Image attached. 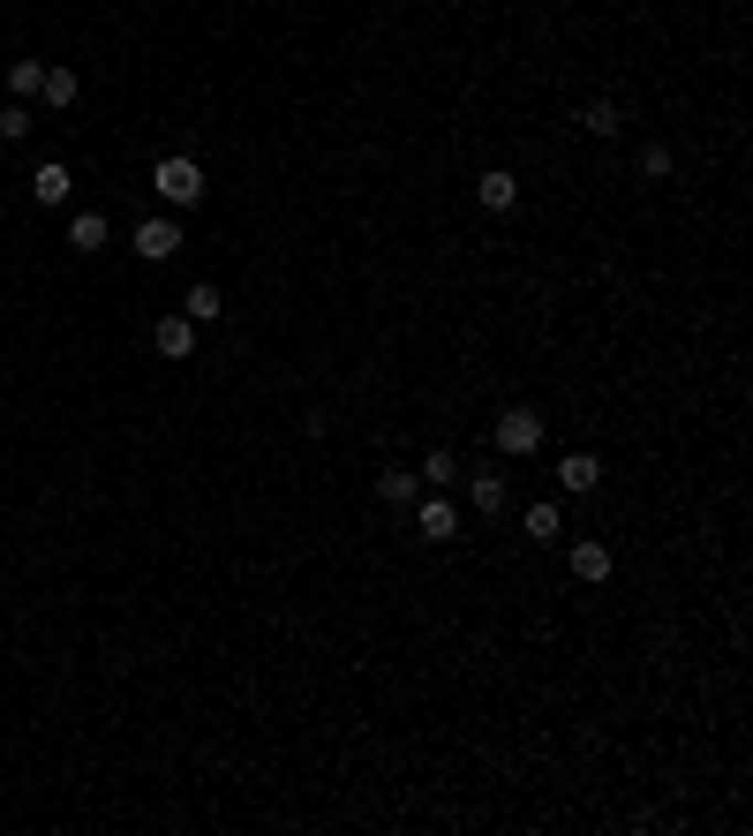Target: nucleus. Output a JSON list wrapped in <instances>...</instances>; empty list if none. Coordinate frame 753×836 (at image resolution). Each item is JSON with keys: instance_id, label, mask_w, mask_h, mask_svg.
<instances>
[{"instance_id": "obj_1", "label": "nucleus", "mask_w": 753, "mask_h": 836, "mask_svg": "<svg viewBox=\"0 0 753 836\" xmlns=\"http://www.w3.org/2000/svg\"><path fill=\"white\" fill-rule=\"evenodd\" d=\"M490 437H498V453H505V461H528V453L543 445V415H535V408H505Z\"/></svg>"}, {"instance_id": "obj_2", "label": "nucleus", "mask_w": 753, "mask_h": 836, "mask_svg": "<svg viewBox=\"0 0 753 836\" xmlns=\"http://www.w3.org/2000/svg\"><path fill=\"white\" fill-rule=\"evenodd\" d=\"M151 189H159L167 204H197V197H204V167L173 151V159H159V167H151Z\"/></svg>"}, {"instance_id": "obj_3", "label": "nucleus", "mask_w": 753, "mask_h": 836, "mask_svg": "<svg viewBox=\"0 0 753 836\" xmlns=\"http://www.w3.org/2000/svg\"><path fill=\"white\" fill-rule=\"evenodd\" d=\"M415 536L422 543H453V536H460V505L453 498H415Z\"/></svg>"}, {"instance_id": "obj_4", "label": "nucleus", "mask_w": 753, "mask_h": 836, "mask_svg": "<svg viewBox=\"0 0 753 836\" xmlns=\"http://www.w3.org/2000/svg\"><path fill=\"white\" fill-rule=\"evenodd\" d=\"M181 242H189V234H181L173 219H144V226H136V256H144V264H167V256H181Z\"/></svg>"}, {"instance_id": "obj_5", "label": "nucleus", "mask_w": 753, "mask_h": 836, "mask_svg": "<svg viewBox=\"0 0 753 836\" xmlns=\"http://www.w3.org/2000/svg\"><path fill=\"white\" fill-rule=\"evenodd\" d=\"M31 197H39L45 211H61V204H68V197H76V173L61 167V159H45V167L31 173Z\"/></svg>"}, {"instance_id": "obj_6", "label": "nucleus", "mask_w": 753, "mask_h": 836, "mask_svg": "<svg viewBox=\"0 0 753 836\" xmlns=\"http://www.w3.org/2000/svg\"><path fill=\"white\" fill-rule=\"evenodd\" d=\"M151 347H159L167 362H189V354H197V325H189V317H159V325H151Z\"/></svg>"}, {"instance_id": "obj_7", "label": "nucleus", "mask_w": 753, "mask_h": 836, "mask_svg": "<svg viewBox=\"0 0 753 836\" xmlns=\"http://www.w3.org/2000/svg\"><path fill=\"white\" fill-rule=\"evenodd\" d=\"M475 197H482V211H512L520 204V173H505V167L475 173Z\"/></svg>"}, {"instance_id": "obj_8", "label": "nucleus", "mask_w": 753, "mask_h": 836, "mask_svg": "<svg viewBox=\"0 0 753 836\" xmlns=\"http://www.w3.org/2000/svg\"><path fill=\"white\" fill-rule=\"evenodd\" d=\"M181 317H189V325H219V317H226V294L211 287V279H197V287L181 294Z\"/></svg>"}, {"instance_id": "obj_9", "label": "nucleus", "mask_w": 753, "mask_h": 836, "mask_svg": "<svg viewBox=\"0 0 753 836\" xmlns=\"http://www.w3.org/2000/svg\"><path fill=\"white\" fill-rule=\"evenodd\" d=\"M467 498H475V512H482V520H490V512H505V475H498V467H475V475H467Z\"/></svg>"}, {"instance_id": "obj_10", "label": "nucleus", "mask_w": 753, "mask_h": 836, "mask_svg": "<svg viewBox=\"0 0 753 836\" xmlns=\"http://www.w3.org/2000/svg\"><path fill=\"white\" fill-rule=\"evenodd\" d=\"M558 483H565V490H595V483H603V461H595V453H565V461H558Z\"/></svg>"}, {"instance_id": "obj_11", "label": "nucleus", "mask_w": 753, "mask_h": 836, "mask_svg": "<svg viewBox=\"0 0 753 836\" xmlns=\"http://www.w3.org/2000/svg\"><path fill=\"white\" fill-rule=\"evenodd\" d=\"M565 565H573V581H587V588L611 581V550H603V543H573V558H565Z\"/></svg>"}, {"instance_id": "obj_12", "label": "nucleus", "mask_w": 753, "mask_h": 836, "mask_svg": "<svg viewBox=\"0 0 753 836\" xmlns=\"http://www.w3.org/2000/svg\"><path fill=\"white\" fill-rule=\"evenodd\" d=\"M376 498H384V505H415V498H422V475H407V467H384V475H376Z\"/></svg>"}, {"instance_id": "obj_13", "label": "nucleus", "mask_w": 753, "mask_h": 836, "mask_svg": "<svg viewBox=\"0 0 753 836\" xmlns=\"http://www.w3.org/2000/svg\"><path fill=\"white\" fill-rule=\"evenodd\" d=\"M76 91H84V76H76V68H53V61H45V84H39L45 106H76Z\"/></svg>"}, {"instance_id": "obj_14", "label": "nucleus", "mask_w": 753, "mask_h": 836, "mask_svg": "<svg viewBox=\"0 0 753 836\" xmlns=\"http://www.w3.org/2000/svg\"><path fill=\"white\" fill-rule=\"evenodd\" d=\"M68 250H106V219H98V211H76V219H68Z\"/></svg>"}, {"instance_id": "obj_15", "label": "nucleus", "mask_w": 753, "mask_h": 836, "mask_svg": "<svg viewBox=\"0 0 753 836\" xmlns=\"http://www.w3.org/2000/svg\"><path fill=\"white\" fill-rule=\"evenodd\" d=\"M581 128H587V136H618L626 121H618V106H611V98H587V106H581Z\"/></svg>"}, {"instance_id": "obj_16", "label": "nucleus", "mask_w": 753, "mask_h": 836, "mask_svg": "<svg viewBox=\"0 0 753 836\" xmlns=\"http://www.w3.org/2000/svg\"><path fill=\"white\" fill-rule=\"evenodd\" d=\"M39 84H45V61H15V68H8V91H15V98H39Z\"/></svg>"}, {"instance_id": "obj_17", "label": "nucleus", "mask_w": 753, "mask_h": 836, "mask_svg": "<svg viewBox=\"0 0 753 836\" xmlns=\"http://www.w3.org/2000/svg\"><path fill=\"white\" fill-rule=\"evenodd\" d=\"M415 475H422V483H453V475H460V461H453V453L437 445V453H429V461H422Z\"/></svg>"}, {"instance_id": "obj_18", "label": "nucleus", "mask_w": 753, "mask_h": 836, "mask_svg": "<svg viewBox=\"0 0 753 836\" xmlns=\"http://www.w3.org/2000/svg\"><path fill=\"white\" fill-rule=\"evenodd\" d=\"M528 536H535V543L558 536V505H528Z\"/></svg>"}, {"instance_id": "obj_19", "label": "nucleus", "mask_w": 753, "mask_h": 836, "mask_svg": "<svg viewBox=\"0 0 753 836\" xmlns=\"http://www.w3.org/2000/svg\"><path fill=\"white\" fill-rule=\"evenodd\" d=\"M0 136L23 144V136H31V114H23V106H0Z\"/></svg>"}, {"instance_id": "obj_20", "label": "nucleus", "mask_w": 753, "mask_h": 836, "mask_svg": "<svg viewBox=\"0 0 753 836\" xmlns=\"http://www.w3.org/2000/svg\"><path fill=\"white\" fill-rule=\"evenodd\" d=\"M640 173H648V181H664V173H670V151H664V144H648V151H640Z\"/></svg>"}]
</instances>
